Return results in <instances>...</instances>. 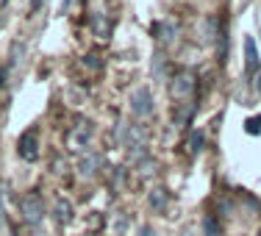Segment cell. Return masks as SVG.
<instances>
[{"label":"cell","mask_w":261,"mask_h":236,"mask_svg":"<svg viewBox=\"0 0 261 236\" xmlns=\"http://www.w3.org/2000/svg\"><path fill=\"white\" fill-rule=\"evenodd\" d=\"M153 34H156V39L161 42V45H170V42L175 39V34H178V25L172 20L156 22V25H153Z\"/></svg>","instance_id":"cell-11"},{"label":"cell","mask_w":261,"mask_h":236,"mask_svg":"<svg viewBox=\"0 0 261 236\" xmlns=\"http://www.w3.org/2000/svg\"><path fill=\"white\" fill-rule=\"evenodd\" d=\"M130 114L139 117V120H145V117L153 114V95H150V89H136L134 95H130Z\"/></svg>","instance_id":"cell-5"},{"label":"cell","mask_w":261,"mask_h":236,"mask_svg":"<svg viewBox=\"0 0 261 236\" xmlns=\"http://www.w3.org/2000/svg\"><path fill=\"white\" fill-rule=\"evenodd\" d=\"M181 236H197V233H195V231H189V228H186V231H184Z\"/></svg>","instance_id":"cell-21"},{"label":"cell","mask_w":261,"mask_h":236,"mask_svg":"<svg viewBox=\"0 0 261 236\" xmlns=\"http://www.w3.org/2000/svg\"><path fill=\"white\" fill-rule=\"evenodd\" d=\"M20 217L25 225H42V220H45V200H42V195L25 192L20 197Z\"/></svg>","instance_id":"cell-1"},{"label":"cell","mask_w":261,"mask_h":236,"mask_svg":"<svg viewBox=\"0 0 261 236\" xmlns=\"http://www.w3.org/2000/svg\"><path fill=\"white\" fill-rule=\"evenodd\" d=\"M6 84V70H0V86Z\"/></svg>","instance_id":"cell-20"},{"label":"cell","mask_w":261,"mask_h":236,"mask_svg":"<svg viewBox=\"0 0 261 236\" xmlns=\"http://www.w3.org/2000/svg\"><path fill=\"white\" fill-rule=\"evenodd\" d=\"M203 142H206V136L200 131H189V136H186V153H189V156H197V153L203 150Z\"/></svg>","instance_id":"cell-13"},{"label":"cell","mask_w":261,"mask_h":236,"mask_svg":"<svg viewBox=\"0 0 261 236\" xmlns=\"http://www.w3.org/2000/svg\"><path fill=\"white\" fill-rule=\"evenodd\" d=\"M258 50H256V42L247 36L245 39V70H247V75H256L258 72Z\"/></svg>","instance_id":"cell-10"},{"label":"cell","mask_w":261,"mask_h":236,"mask_svg":"<svg viewBox=\"0 0 261 236\" xmlns=\"http://www.w3.org/2000/svg\"><path fill=\"white\" fill-rule=\"evenodd\" d=\"M256 86H258V95H261V78H258V81H256Z\"/></svg>","instance_id":"cell-22"},{"label":"cell","mask_w":261,"mask_h":236,"mask_svg":"<svg viewBox=\"0 0 261 236\" xmlns=\"http://www.w3.org/2000/svg\"><path fill=\"white\" fill-rule=\"evenodd\" d=\"M39 6H45V0H31V11H39Z\"/></svg>","instance_id":"cell-19"},{"label":"cell","mask_w":261,"mask_h":236,"mask_svg":"<svg viewBox=\"0 0 261 236\" xmlns=\"http://www.w3.org/2000/svg\"><path fill=\"white\" fill-rule=\"evenodd\" d=\"M139 236H156V231H153L150 225H145V228H142V231H139Z\"/></svg>","instance_id":"cell-18"},{"label":"cell","mask_w":261,"mask_h":236,"mask_svg":"<svg viewBox=\"0 0 261 236\" xmlns=\"http://www.w3.org/2000/svg\"><path fill=\"white\" fill-rule=\"evenodd\" d=\"M84 64H89V67H92V70H95V72H97V70H100V67H103L100 61H97V56H86V59H84Z\"/></svg>","instance_id":"cell-17"},{"label":"cell","mask_w":261,"mask_h":236,"mask_svg":"<svg viewBox=\"0 0 261 236\" xmlns=\"http://www.w3.org/2000/svg\"><path fill=\"white\" fill-rule=\"evenodd\" d=\"M53 217L59 225H67V222H72V217H75V211H72V203L67 200V197H56L53 200Z\"/></svg>","instance_id":"cell-8"},{"label":"cell","mask_w":261,"mask_h":236,"mask_svg":"<svg viewBox=\"0 0 261 236\" xmlns=\"http://www.w3.org/2000/svg\"><path fill=\"white\" fill-rule=\"evenodd\" d=\"M192 114H195V103H192V100H184V103H175V106H172V122H175L178 128L189 125Z\"/></svg>","instance_id":"cell-9"},{"label":"cell","mask_w":261,"mask_h":236,"mask_svg":"<svg viewBox=\"0 0 261 236\" xmlns=\"http://www.w3.org/2000/svg\"><path fill=\"white\" fill-rule=\"evenodd\" d=\"M17 153H20L22 161H36L39 159V136L36 131H28L20 136V142H17Z\"/></svg>","instance_id":"cell-6"},{"label":"cell","mask_w":261,"mask_h":236,"mask_svg":"<svg viewBox=\"0 0 261 236\" xmlns=\"http://www.w3.org/2000/svg\"><path fill=\"white\" fill-rule=\"evenodd\" d=\"M195 86H197L195 72L181 70V72H175V75H172V81H170V95L175 97L178 103L192 100V95H195Z\"/></svg>","instance_id":"cell-2"},{"label":"cell","mask_w":261,"mask_h":236,"mask_svg":"<svg viewBox=\"0 0 261 236\" xmlns=\"http://www.w3.org/2000/svg\"><path fill=\"white\" fill-rule=\"evenodd\" d=\"M203 233L206 236H220V222H217L214 214H206V220H203Z\"/></svg>","instance_id":"cell-15"},{"label":"cell","mask_w":261,"mask_h":236,"mask_svg":"<svg viewBox=\"0 0 261 236\" xmlns=\"http://www.w3.org/2000/svg\"><path fill=\"white\" fill-rule=\"evenodd\" d=\"M92 31H95V36H100V39H106L109 36V31H111V25H109V20H106L103 14H92Z\"/></svg>","instance_id":"cell-14"},{"label":"cell","mask_w":261,"mask_h":236,"mask_svg":"<svg viewBox=\"0 0 261 236\" xmlns=\"http://www.w3.org/2000/svg\"><path fill=\"white\" fill-rule=\"evenodd\" d=\"M147 139H150V131L145 125H139V122H128L120 131V142L125 150H130V147H147Z\"/></svg>","instance_id":"cell-3"},{"label":"cell","mask_w":261,"mask_h":236,"mask_svg":"<svg viewBox=\"0 0 261 236\" xmlns=\"http://www.w3.org/2000/svg\"><path fill=\"white\" fill-rule=\"evenodd\" d=\"M100 170H103V156H97V153H86V156H81V161H78L81 178H95Z\"/></svg>","instance_id":"cell-7"},{"label":"cell","mask_w":261,"mask_h":236,"mask_svg":"<svg viewBox=\"0 0 261 236\" xmlns=\"http://www.w3.org/2000/svg\"><path fill=\"white\" fill-rule=\"evenodd\" d=\"M147 203H150V208L153 211H164L167 208V203H170V192L164 189V186H156V189L147 195Z\"/></svg>","instance_id":"cell-12"},{"label":"cell","mask_w":261,"mask_h":236,"mask_svg":"<svg viewBox=\"0 0 261 236\" xmlns=\"http://www.w3.org/2000/svg\"><path fill=\"white\" fill-rule=\"evenodd\" d=\"M261 131V120L258 117H250V120H247V134H258Z\"/></svg>","instance_id":"cell-16"},{"label":"cell","mask_w":261,"mask_h":236,"mask_svg":"<svg viewBox=\"0 0 261 236\" xmlns=\"http://www.w3.org/2000/svg\"><path fill=\"white\" fill-rule=\"evenodd\" d=\"M92 136H95V125H92V122H78L70 131V136H67V147H70L72 153H84L86 147H89Z\"/></svg>","instance_id":"cell-4"}]
</instances>
